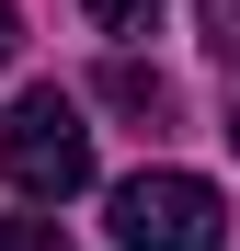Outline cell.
I'll use <instances>...</instances> for the list:
<instances>
[{
  "instance_id": "5b68a950",
  "label": "cell",
  "mask_w": 240,
  "mask_h": 251,
  "mask_svg": "<svg viewBox=\"0 0 240 251\" xmlns=\"http://www.w3.org/2000/svg\"><path fill=\"white\" fill-rule=\"evenodd\" d=\"M80 12H92L103 34H149V23H160V0H80Z\"/></svg>"
},
{
  "instance_id": "8992f818",
  "label": "cell",
  "mask_w": 240,
  "mask_h": 251,
  "mask_svg": "<svg viewBox=\"0 0 240 251\" xmlns=\"http://www.w3.org/2000/svg\"><path fill=\"white\" fill-rule=\"evenodd\" d=\"M0 251H69L57 217H0Z\"/></svg>"
},
{
  "instance_id": "6da1fadb",
  "label": "cell",
  "mask_w": 240,
  "mask_h": 251,
  "mask_svg": "<svg viewBox=\"0 0 240 251\" xmlns=\"http://www.w3.org/2000/svg\"><path fill=\"white\" fill-rule=\"evenodd\" d=\"M0 183L34 194V205H69L80 183H92V126H80L69 92H23L12 114H0Z\"/></svg>"
},
{
  "instance_id": "ba28073f",
  "label": "cell",
  "mask_w": 240,
  "mask_h": 251,
  "mask_svg": "<svg viewBox=\"0 0 240 251\" xmlns=\"http://www.w3.org/2000/svg\"><path fill=\"white\" fill-rule=\"evenodd\" d=\"M229 149H240V103H229Z\"/></svg>"
},
{
  "instance_id": "3957f363",
  "label": "cell",
  "mask_w": 240,
  "mask_h": 251,
  "mask_svg": "<svg viewBox=\"0 0 240 251\" xmlns=\"http://www.w3.org/2000/svg\"><path fill=\"white\" fill-rule=\"evenodd\" d=\"M103 103H114V114H149V126H160V114H172V80H160L149 57H114V69H103Z\"/></svg>"
},
{
  "instance_id": "52a82bcc",
  "label": "cell",
  "mask_w": 240,
  "mask_h": 251,
  "mask_svg": "<svg viewBox=\"0 0 240 251\" xmlns=\"http://www.w3.org/2000/svg\"><path fill=\"white\" fill-rule=\"evenodd\" d=\"M12 57H23V12L0 0V69H12Z\"/></svg>"
},
{
  "instance_id": "7a4b0ae2",
  "label": "cell",
  "mask_w": 240,
  "mask_h": 251,
  "mask_svg": "<svg viewBox=\"0 0 240 251\" xmlns=\"http://www.w3.org/2000/svg\"><path fill=\"white\" fill-rule=\"evenodd\" d=\"M114 240L126 251H229V205L206 172H137V183H114Z\"/></svg>"
},
{
  "instance_id": "277c9868",
  "label": "cell",
  "mask_w": 240,
  "mask_h": 251,
  "mask_svg": "<svg viewBox=\"0 0 240 251\" xmlns=\"http://www.w3.org/2000/svg\"><path fill=\"white\" fill-rule=\"evenodd\" d=\"M194 34H206V57L240 80V0H194Z\"/></svg>"
}]
</instances>
